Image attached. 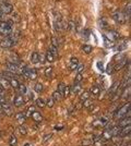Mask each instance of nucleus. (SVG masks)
I'll use <instances>...</instances> for the list:
<instances>
[{
	"label": "nucleus",
	"instance_id": "1",
	"mask_svg": "<svg viewBox=\"0 0 131 146\" xmlns=\"http://www.w3.org/2000/svg\"><path fill=\"white\" fill-rule=\"evenodd\" d=\"M125 117H130V103L128 101L127 104H125L121 108H119L117 110V112L115 113V118L120 120Z\"/></svg>",
	"mask_w": 131,
	"mask_h": 146
},
{
	"label": "nucleus",
	"instance_id": "2",
	"mask_svg": "<svg viewBox=\"0 0 131 146\" xmlns=\"http://www.w3.org/2000/svg\"><path fill=\"white\" fill-rule=\"evenodd\" d=\"M0 34L9 36L12 34V25L7 21H0Z\"/></svg>",
	"mask_w": 131,
	"mask_h": 146
},
{
	"label": "nucleus",
	"instance_id": "3",
	"mask_svg": "<svg viewBox=\"0 0 131 146\" xmlns=\"http://www.w3.org/2000/svg\"><path fill=\"white\" fill-rule=\"evenodd\" d=\"M0 109H2V111L5 112V115L9 116V117L12 116V112H13V110H12L11 105L8 103V101H6L3 98L0 100Z\"/></svg>",
	"mask_w": 131,
	"mask_h": 146
},
{
	"label": "nucleus",
	"instance_id": "4",
	"mask_svg": "<svg viewBox=\"0 0 131 146\" xmlns=\"http://www.w3.org/2000/svg\"><path fill=\"white\" fill-rule=\"evenodd\" d=\"M113 18L114 20L116 21L117 23H119V24H124L126 23V17H125V13L124 12H121V11H115L114 13H113Z\"/></svg>",
	"mask_w": 131,
	"mask_h": 146
},
{
	"label": "nucleus",
	"instance_id": "5",
	"mask_svg": "<svg viewBox=\"0 0 131 146\" xmlns=\"http://www.w3.org/2000/svg\"><path fill=\"white\" fill-rule=\"evenodd\" d=\"M0 11H1L3 14H9L13 11V7L8 2H1L0 3Z\"/></svg>",
	"mask_w": 131,
	"mask_h": 146
},
{
	"label": "nucleus",
	"instance_id": "6",
	"mask_svg": "<svg viewBox=\"0 0 131 146\" xmlns=\"http://www.w3.org/2000/svg\"><path fill=\"white\" fill-rule=\"evenodd\" d=\"M14 44L15 42L10 37H7V38H3L2 40H0V47L2 48H11L14 46Z\"/></svg>",
	"mask_w": 131,
	"mask_h": 146
},
{
	"label": "nucleus",
	"instance_id": "7",
	"mask_svg": "<svg viewBox=\"0 0 131 146\" xmlns=\"http://www.w3.org/2000/svg\"><path fill=\"white\" fill-rule=\"evenodd\" d=\"M0 87H1L2 90H8V88H10L9 80H8L6 76L1 75V74H0Z\"/></svg>",
	"mask_w": 131,
	"mask_h": 146
},
{
	"label": "nucleus",
	"instance_id": "8",
	"mask_svg": "<svg viewBox=\"0 0 131 146\" xmlns=\"http://www.w3.org/2000/svg\"><path fill=\"white\" fill-rule=\"evenodd\" d=\"M78 64H79V59L75 58V57H72V58L70 59V62H69V64H68L69 70H71V71L77 70Z\"/></svg>",
	"mask_w": 131,
	"mask_h": 146
},
{
	"label": "nucleus",
	"instance_id": "9",
	"mask_svg": "<svg viewBox=\"0 0 131 146\" xmlns=\"http://www.w3.org/2000/svg\"><path fill=\"white\" fill-rule=\"evenodd\" d=\"M7 69L9 70V72L13 73V74H18V73H20V70H19V66H18V64L8 62V63H7Z\"/></svg>",
	"mask_w": 131,
	"mask_h": 146
},
{
	"label": "nucleus",
	"instance_id": "10",
	"mask_svg": "<svg viewBox=\"0 0 131 146\" xmlns=\"http://www.w3.org/2000/svg\"><path fill=\"white\" fill-rule=\"evenodd\" d=\"M80 92H82V85L81 83H74L72 88H70V93L72 94H79Z\"/></svg>",
	"mask_w": 131,
	"mask_h": 146
},
{
	"label": "nucleus",
	"instance_id": "11",
	"mask_svg": "<svg viewBox=\"0 0 131 146\" xmlns=\"http://www.w3.org/2000/svg\"><path fill=\"white\" fill-rule=\"evenodd\" d=\"M119 88H120V82H119V81H116V82H114V84L112 85V87L109 88V94L114 95L115 93L119 90Z\"/></svg>",
	"mask_w": 131,
	"mask_h": 146
},
{
	"label": "nucleus",
	"instance_id": "12",
	"mask_svg": "<svg viewBox=\"0 0 131 146\" xmlns=\"http://www.w3.org/2000/svg\"><path fill=\"white\" fill-rule=\"evenodd\" d=\"M130 122H131L130 117H125V118L120 119L119 125H118V127H119L120 129H121V128H125V127H127V125H130Z\"/></svg>",
	"mask_w": 131,
	"mask_h": 146
},
{
	"label": "nucleus",
	"instance_id": "13",
	"mask_svg": "<svg viewBox=\"0 0 131 146\" xmlns=\"http://www.w3.org/2000/svg\"><path fill=\"white\" fill-rule=\"evenodd\" d=\"M14 105L16 107H21L24 105V97L23 95H18V96H15V98H14Z\"/></svg>",
	"mask_w": 131,
	"mask_h": 146
},
{
	"label": "nucleus",
	"instance_id": "14",
	"mask_svg": "<svg viewBox=\"0 0 131 146\" xmlns=\"http://www.w3.org/2000/svg\"><path fill=\"white\" fill-rule=\"evenodd\" d=\"M15 119H16V121H18L20 124H24V123H25V121H26V117H25L24 113L19 112V113H16V115H15Z\"/></svg>",
	"mask_w": 131,
	"mask_h": 146
},
{
	"label": "nucleus",
	"instance_id": "15",
	"mask_svg": "<svg viewBox=\"0 0 131 146\" xmlns=\"http://www.w3.org/2000/svg\"><path fill=\"white\" fill-rule=\"evenodd\" d=\"M102 139H103L105 142H108L109 140L113 139V134H112V132H110V130H108V129L105 130L104 133L102 134Z\"/></svg>",
	"mask_w": 131,
	"mask_h": 146
},
{
	"label": "nucleus",
	"instance_id": "16",
	"mask_svg": "<svg viewBox=\"0 0 131 146\" xmlns=\"http://www.w3.org/2000/svg\"><path fill=\"white\" fill-rule=\"evenodd\" d=\"M32 119L35 121V122H42L43 121V116H42V113H39L38 111H34L32 113Z\"/></svg>",
	"mask_w": 131,
	"mask_h": 146
},
{
	"label": "nucleus",
	"instance_id": "17",
	"mask_svg": "<svg viewBox=\"0 0 131 146\" xmlns=\"http://www.w3.org/2000/svg\"><path fill=\"white\" fill-rule=\"evenodd\" d=\"M40 60V55L38 54V52H33V54L31 55V61L33 63H38Z\"/></svg>",
	"mask_w": 131,
	"mask_h": 146
},
{
	"label": "nucleus",
	"instance_id": "18",
	"mask_svg": "<svg viewBox=\"0 0 131 146\" xmlns=\"http://www.w3.org/2000/svg\"><path fill=\"white\" fill-rule=\"evenodd\" d=\"M121 129H122V130H120L119 135H121V136H126V135H129V134H130V130H131V127H130V125H127V127L121 128Z\"/></svg>",
	"mask_w": 131,
	"mask_h": 146
},
{
	"label": "nucleus",
	"instance_id": "19",
	"mask_svg": "<svg viewBox=\"0 0 131 146\" xmlns=\"http://www.w3.org/2000/svg\"><path fill=\"white\" fill-rule=\"evenodd\" d=\"M27 79H30L32 81H34L37 79V71L34 70V69H30V72H28V78Z\"/></svg>",
	"mask_w": 131,
	"mask_h": 146
},
{
	"label": "nucleus",
	"instance_id": "20",
	"mask_svg": "<svg viewBox=\"0 0 131 146\" xmlns=\"http://www.w3.org/2000/svg\"><path fill=\"white\" fill-rule=\"evenodd\" d=\"M126 63H127V59H122L120 62H118V63L116 64V66H115L114 70H116V71H117V70H118V71H119V70H121V69H122V68H124V67L126 66Z\"/></svg>",
	"mask_w": 131,
	"mask_h": 146
},
{
	"label": "nucleus",
	"instance_id": "21",
	"mask_svg": "<svg viewBox=\"0 0 131 146\" xmlns=\"http://www.w3.org/2000/svg\"><path fill=\"white\" fill-rule=\"evenodd\" d=\"M90 93H91L92 95H95V96H97L98 94L101 93V88L98 87V86H96V85H93V86L90 88V91H89Z\"/></svg>",
	"mask_w": 131,
	"mask_h": 146
},
{
	"label": "nucleus",
	"instance_id": "22",
	"mask_svg": "<svg viewBox=\"0 0 131 146\" xmlns=\"http://www.w3.org/2000/svg\"><path fill=\"white\" fill-rule=\"evenodd\" d=\"M9 82H10V86L11 87H13V88H18L19 87V85H20V82L18 81V79H15L14 76L13 78H11L9 80Z\"/></svg>",
	"mask_w": 131,
	"mask_h": 146
},
{
	"label": "nucleus",
	"instance_id": "23",
	"mask_svg": "<svg viewBox=\"0 0 131 146\" xmlns=\"http://www.w3.org/2000/svg\"><path fill=\"white\" fill-rule=\"evenodd\" d=\"M90 96H91V93H90L89 91H84V92L81 94V96H80L81 103H82V101H84V100H86V99H89Z\"/></svg>",
	"mask_w": 131,
	"mask_h": 146
},
{
	"label": "nucleus",
	"instance_id": "24",
	"mask_svg": "<svg viewBox=\"0 0 131 146\" xmlns=\"http://www.w3.org/2000/svg\"><path fill=\"white\" fill-rule=\"evenodd\" d=\"M55 59H56V57L52 55L49 50H47V52H46V60H47V61L48 62H54Z\"/></svg>",
	"mask_w": 131,
	"mask_h": 146
},
{
	"label": "nucleus",
	"instance_id": "25",
	"mask_svg": "<svg viewBox=\"0 0 131 146\" xmlns=\"http://www.w3.org/2000/svg\"><path fill=\"white\" fill-rule=\"evenodd\" d=\"M52 99H54L55 101H56V100L59 101V100L62 99V96H61V94H60L58 91H55L54 93H52Z\"/></svg>",
	"mask_w": 131,
	"mask_h": 146
},
{
	"label": "nucleus",
	"instance_id": "26",
	"mask_svg": "<svg viewBox=\"0 0 131 146\" xmlns=\"http://www.w3.org/2000/svg\"><path fill=\"white\" fill-rule=\"evenodd\" d=\"M67 28L69 31H75V23L74 21H72V20H70V21H68L67 23Z\"/></svg>",
	"mask_w": 131,
	"mask_h": 146
},
{
	"label": "nucleus",
	"instance_id": "27",
	"mask_svg": "<svg viewBox=\"0 0 131 146\" xmlns=\"http://www.w3.org/2000/svg\"><path fill=\"white\" fill-rule=\"evenodd\" d=\"M34 91H35L36 93H42V92L44 91L43 84H42V83H36L35 86H34Z\"/></svg>",
	"mask_w": 131,
	"mask_h": 146
},
{
	"label": "nucleus",
	"instance_id": "28",
	"mask_svg": "<svg viewBox=\"0 0 131 146\" xmlns=\"http://www.w3.org/2000/svg\"><path fill=\"white\" fill-rule=\"evenodd\" d=\"M45 104H46V106H48V108H52L55 106V100L52 99V97H49V98H47V100L45 101Z\"/></svg>",
	"mask_w": 131,
	"mask_h": 146
},
{
	"label": "nucleus",
	"instance_id": "29",
	"mask_svg": "<svg viewBox=\"0 0 131 146\" xmlns=\"http://www.w3.org/2000/svg\"><path fill=\"white\" fill-rule=\"evenodd\" d=\"M36 106L39 107V108H45V106H46L45 100L43 98H37L36 99Z\"/></svg>",
	"mask_w": 131,
	"mask_h": 146
},
{
	"label": "nucleus",
	"instance_id": "30",
	"mask_svg": "<svg viewBox=\"0 0 131 146\" xmlns=\"http://www.w3.org/2000/svg\"><path fill=\"white\" fill-rule=\"evenodd\" d=\"M52 73H54V69L51 67H48L46 70H45V76H46V78H51Z\"/></svg>",
	"mask_w": 131,
	"mask_h": 146
},
{
	"label": "nucleus",
	"instance_id": "31",
	"mask_svg": "<svg viewBox=\"0 0 131 146\" xmlns=\"http://www.w3.org/2000/svg\"><path fill=\"white\" fill-rule=\"evenodd\" d=\"M82 105H83L84 108H90V107H92V105H93V100L89 98V99H86V100L82 101Z\"/></svg>",
	"mask_w": 131,
	"mask_h": 146
},
{
	"label": "nucleus",
	"instance_id": "32",
	"mask_svg": "<svg viewBox=\"0 0 131 146\" xmlns=\"http://www.w3.org/2000/svg\"><path fill=\"white\" fill-rule=\"evenodd\" d=\"M92 144H93V140H91V139H85V140L81 141V145L82 146H90Z\"/></svg>",
	"mask_w": 131,
	"mask_h": 146
},
{
	"label": "nucleus",
	"instance_id": "33",
	"mask_svg": "<svg viewBox=\"0 0 131 146\" xmlns=\"http://www.w3.org/2000/svg\"><path fill=\"white\" fill-rule=\"evenodd\" d=\"M82 49H83V51L85 54H91L92 50H93V47L90 46V45H83L82 46Z\"/></svg>",
	"mask_w": 131,
	"mask_h": 146
},
{
	"label": "nucleus",
	"instance_id": "34",
	"mask_svg": "<svg viewBox=\"0 0 131 146\" xmlns=\"http://www.w3.org/2000/svg\"><path fill=\"white\" fill-rule=\"evenodd\" d=\"M35 111V107L34 106H31V107H28L27 109H26V112L24 113L25 115V117H31L32 116V113Z\"/></svg>",
	"mask_w": 131,
	"mask_h": 146
},
{
	"label": "nucleus",
	"instance_id": "35",
	"mask_svg": "<svg viewBox=\"0 0 131 146\" xmlns=\"http://www.w3.org/2000/svg\"><path fill=\"white\" fill-rule=\"evenodd\" d=\"M9 144H10V146H15L16 144H18V140H16V137H15L14 135H11V136H10Z\"/></svg>",
	"mask_w": 131,
	"mask_h": 146
},
{
	"label": "nucleus",
	"instance_id": "36",
	"mask_svg": "<svg viewBox=\"0 0 131 146\" xmlns=\"http://www.w3.org/2000/svg\"><path fill=\"white\" fill-rule=\"evenodd\" d=\"M19 132H20V134L21 135H26L27 134V130L25 129V127H24V125H20L19 127Z\"/></svg>",
	"mask_w": 131,
	"mask_h": 146
},
{
	"label": "nucleus",
	"instance_id": "37",
	"mask_svg": "<svg viewBox=\"0 0 131 146\" xmlns=\"http://www.w3.org/2000/svg\"><path fill=\"white\" fill-rule=\"evenodd\" d=\"M49 51H50L51 52V54L52 55H54L55 57H57V56H58V48H56V47H54V46H50V47H49V49H48Z\"/></svg>",
	"mask_w": 131,
	"mask_h": 146
},
{
	"label": "nucleus",
	"instance_id": "38",
	"mask_svg": "<svg viewBox=\"0 0 131 146\" xmlns=\"http://www.w3.org/2000/svg\"><path fill=\"white\" fill-rule=\"evenodd\" d=\"M69 94H70V87L68 86V85H66L64 86V90L62 92V97H68Z\"/></svg>",
	"mask_w": 131,
	"mask_h": 146
},
{
	"label": "nucleus",
	"instance_id": "39",
	"mask_svg": "<svg viewBox=\"0 0 131 146\" xmlns=\"http://www.w3.org/2000/svg\"><path fill=\"white\" fill-rule=\"evenodd\" d=\"M18 88L20 90V92H21V94H22V95H25L26 93H27V91H26V87H25V85H24V84H20Z\"/></svg>",
	"mask_w": 131,
	"mask_h": 146
},
{
	"label": "nucleus",
	"instance_id": "40",
	"mask_svg": "<svg viewBox=\"0 0 131 146\" xmlns=\"http://www.w3.org/2000/svg\"><path fill=\"white\" fill-rule=\"evenodd\" d=\"M83 80V75L82 73H77V76H75V80H74V83H81V81Z\"/></svg>",
	"mask_w": 131,
	"mask_h": 146
},
{
	"label": "nucleus",
	"instance_id": "41",
	"mask_svg": "<svg viewBox=\"0 0 131 146\" xmlns=\"http://www.w3.org/2000/svg\"><path fill=\"white\" fill-rule=\"evenodd\" d=\"M92 125H94V127H104V123L102 122V120H101V119H97V120L94 121Z\"/></svg>",
	"mask_w": 131,
	"mask_h": 146
},
{
	"label": "nucleus",
	"instance_id": "42",
	"mask_svg": "<svg viewBox=\"0 0 131 146\" xmlns=\"http://www.w3.org/2000/svg\"><path fill=\"white\" fill-rule=\"evenodd\" d=\"M104 140L103 139H101V140H97V141H95V142H93V145L94 146H103L105 143H104Z\"/></svg>",
	"mask_w": 131,
	"mask_h": 146
},
{
	"label": "nucleus",
	"instance_id": "43",
	"mask_svg": "<svg viewBox=\"0 0 131 146\" xmlns=\"http://www.w3.org/2000/svg\"><path fill=\"white\" fill-rule=\"evenodd\" d=\"M64 86H66V84H63V83H59V85H58V92L61 94V96H62V92L64 90Z\"/></svg>",
	"mask_w": 131,
	"mask_h": 146
},
{
	"label": "nucleus",
	"instance_id": "44",
	"mask_svg": "<svg viewBox=\"0 0 131 146\" xmlns=\"http://www.w3.org/2000/svg\"><path fill=\"white\" fill-rule=\"evenodd\" d=\"M51 42H52V46H54V47H56V48H58V47H59L58 39H57L56 37H52V38H51Z\"/></svg>",
	"mask_w": 131,
	"mask_h": 146
},
{
	"label": "nucleus",
	"instance_id": "45",
	"mask_svg": "<svg viewBox=\"0 0 131 146\" xmlns=\"http://www.w3.org/2000/svg\"><path fill=\"white\" fill-rule=\"evenodd\" d=\"M84 68H85L84 64H82V63H79V64H78V68H77V71H78V73H81L82 71L84 70Z\"/></svg>",
	"mask_w": 131,
	"mask_h": 146
},
{
	"label": "nucleus",
	"instance_id": "46",
	"mask_svg": "<svg viewBox=\"0 0 131 146\" xmlns=\"http://www.w3.org/2000/svg\"><path fill=\"white\" fill-rule=\"evenodd\" d=\"M51 136H52V134H51V133H48V134H46V135H45V137H44L43 142H44V143H46V142H47V140H50V139H51Z\"/></svg>",
	"mask_w": 131,
	"mask_h": 146
},
{
	"label": "nucleus",
	"instance_id": "47",
	"mask_svg": "<svg viewBox=\"0 0 131 146\" xmlns=\"http://www.w3.org/2000/svg\"><path fill=\"white\" fill-rule=\"evenodd\" d=\"M107 72L109 73V74H113V72H114V69L112 67V64H109L108 68H107Z\"/></svg>",
	"mask_w": 131,
	"mask_h": 146
},
{
	"label": "nucleus",
	"instance_id": "48",
	"mask_svg": "<svg viewBox=\"0 0 131 146\" xmlns=\"http://www.w3.org/2000/svg\"><path fill=\"white\" fill-rule=\"evenodd\" d=\"M101 24H102V26H103V27H106V26H107V23H106L105 20H101Z\"/></svg>",
	"mask_w": 131,
	"mask_h": 146
},
{
	"label": "nucleus",
	"instance_id": "49",
	"mask_svg": "<svg viewBox=\"0 0 131 146\" xmlns=\"http://www.w3.org/2000/svg\"><path fill=\"white\" fill-rule=\"evenodd\" d=\"M3 19H5V14H3L2 13V12L1 11H0V21H2V20Z\"/></svg>",
	"mask_w": 131,
	"mask_h": 146
},
{
	"label": "nucleus",
	"instance_id": "50",
	"mask_svg": "<svg viewBox=\"0 0 131 146\" xmlns=\"http://www.w3.org/2000/svg\"><path fill=\"white\" fill-rule=\"evenodd\" d=\"M2 95H3V90L0 87V96H2Z\"/></svg>",
	"mask_w": 131,
	"mask_h": 146
},
{
	"label": "nucleus",
	"instance_id": "51",
	"mask_svg": "<svg viewBox=\"0 0 131 146\" xmlns=\"http://www.w3.org/2000/svg\"><path fill=\"white\" fill-rule=\"evenodd\" d=\"M24 146H30V144H25V145H24Z\"/></svg>",
	"mask_w": 131,
	"mask_h": 146
},
{
	"label": "nucleus",
	"instance_id": "52",
	"mask_svg": "<svg viewBox=\"0 0 131 146\" xmlns=\"http://www.w3.org/2000/svg\"><path fill=\"white\" fill-rule=\"evenodd\" d=\"M0 137H1V131H0Z\"/></svg>",
	"mask_w": 131,
	"mask_h": 146
}]
</instances>
